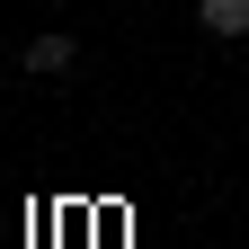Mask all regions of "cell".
<instances>
[{
    "label": "cell",
    "mask_w": 249,
    "mask_h": 249,
    "mask_svg": "<svg viewBox=\"0 0 249 249\" xmlns=\"http://www.w3.org/2000/svg\"><path fill=\"white\" fill-rule=\"evenodd\" d=\"M71 62H80V36H62V27H45V36L18 45V71H27V80H62Z\"/></svg>",
    "instance_id": "1"
},
{
    "label": "cell",
    "mask_w": 249,
    "mask_h": 249,
    "mask_svg": "<svg viewBox=\"0 0 249 249\" xmlns=\"http://www.w3.org/2000/svg\"><path fill=\"white\" fill-rule=\"evenodd\" d=\"M196 27L223 36V45H240V36H249V0H196Z\"/></svg>",
    "instance_id": "2"
}]
</instances>
